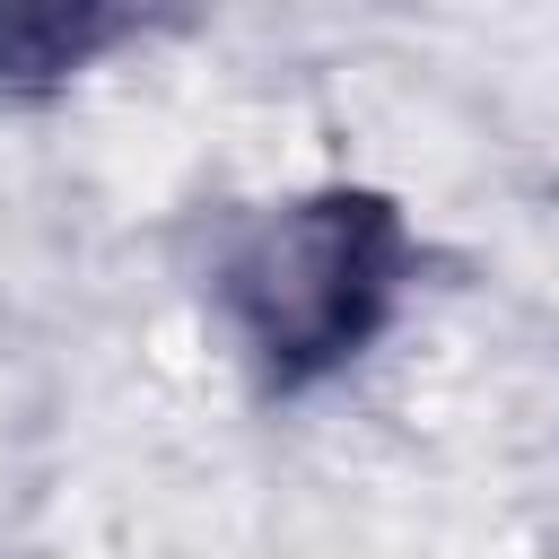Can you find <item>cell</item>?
<instances>
[{"mask_svg":"<svg viewBox=\"0 0 559 559\" xmlns=\"http://www.w3.org/2000/svg\"><path fill=\"white\" fill-rule=\"evenodd\" d=\"M122 35H131L122 9H0V87H9V96L70 87V79L96 70Z\"/></svg>","mask_w":559,"mask_h":559,"instance_id":"7a4b0ae2","label":"cell"},{"mask_svg":"<svg viewBox=\"0 0 559 559\" xmlns=\"http://www.w3.org/2000/svg\"><path fill=\"white\" fill-rule=\"evenodd\" d=\"M411 280H419V236L393 192L306 183L253 210L218 245L210 306L262 393H314L393 332Z\"/></svg>","mask_w":559,"mask_h":559,"instance_id":"6da1fadb","label":"cell"}]
</instances>
